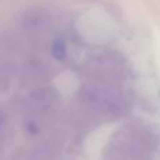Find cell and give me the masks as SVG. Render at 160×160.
<instances>
[{
  "instance_id": "7a4b0ae2",
  "label": "cell",
  "mask_w": 160,
  "mask_h": 160,
  "mask_svg": "<svg viewBox=\"0 0 160 160\" xmlns=\"http://www.w3.org/2000/svg\"><path fill=\"white\" fill-rule=\"evenodd\" d=\"M3 124H4V119H3V115L0 114V131L3 129Z\"/></svg>"
},
{
  "instance_id": "6da1fadb",
  "label": "cell",
  "mask_w": 160,
  "mask_h": 160,
  "mask_svg": "<svg viewBox=\"0 0 160 160\" xmlns=\"http://www.w3.org/2000/svg\"><path fill=\"white\" fill-rule=\"evenodd\" d=\"M52 55L55 59L62 61L66 56V45L63 41H55L52 45Z\"/></svg>"
}]
</instances>
